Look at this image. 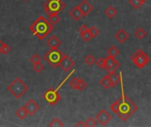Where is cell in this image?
<instances>
[{"mask_svg":"<svg viewBox=\"0 0 151 127\" xmlns=\"http://www.w3.org/2000/svg\"><path fill=\"white\" fill-rule=\"evenodd\" d=\"M49 126L50 127H56V126H64V124L62 123V121L59 118H54L50 124Z\"/></svg>","mask_w":151,"mask_h":127,"instance_id":"26","label":"cell"},{"mask_svg":"<svg viewBox=\"0 0 151 127\" xmlns=\"http://www.w3.org/2000/svg\"><path fill=\"white\" fill-rule=\"evenodd\" d=\"M88 84L85 80H83L82 79H78V82L75 88V90H79V91H83L86 88H87Z\"/></svg>","mask_w":151,"mask_h":127,"instance_id":"20","label":"cell"},{"mask_svg":"<svg viewBox=\"0 0 151 127\" xmlns=\"http://www.w3.org/2000/svg\"><path fill=\"white\" fill-rule=\"evenodd\" d=\"M46 44L50 49H58L59 46L61 45V41L56 35H52L47 40Z\"/></svg>","mask_w":151,"mask_h":127,"instance_id":"12","label":"cell"},{"mask_svg":"<svg viewBox=\"0 0 151 127\" xmlns=\"http://www.w3.org/2000/svg\"><path fill=\"white\" fill-rule=\"evenodd\" d=\"M73 73V72H71L70 74H68V75H67V76H66V77L65 78V80H63V81H62V82H61V83H60L59 85H58V88H57V90H59V89L61 88V87H62L63 85H65V84L66 83V81H67V80H69V78L71 77V75H72Z\"/></svg>","mask_w":151,"mask_h":127,"instance_id":"36","label":"cell"},{"mask_svg":"<svg viewBox=\"0 0 151 127\" xmlns=\"http://www.w3.org/2000/svg\"><path fill=\"white\" fill-rule=\"evenodd\" d=\"M29 29L39 40H43L50 32H52L53 26L43 16H40L30 25Z\"/></svg>","mask_w":151,"mask_h":127,"instance_id":"2","label":"cell"},{"mask_svg":"<svg viewBox=\"0 0 151 127\" xmlns=\"http://www.w3.org/2000/svg\"><path fill=\"white\" fill-rule=\"evenodd\" d=\"M109 76H110V79H111V87L112 88L116 87L119 83V81H120V76L118 75L116 73V72L110 73Z\"/></svg>","mask_w":151,"mask_h":127,"instance_id":"16","label":"cell"},{"mask_svg":"<svg viewBox=\"0 0 151 127\" xmlns=\"http://www.w3.org/2000/svg\"><path fill=\"white\" fill-rule=\"evenodd\" d=\"M80 35H81V37L82 38V40L84 42H88L92 38V36H91V34H90V33H89L88 30L86 31V32H84V33H82V34H80Z\"/></svg>","mask_w":151,"mask_h":127,"instance_id":"31","label":"cell"},{"mask_svg":"<svg viewBox=\"0 0 151 127\" xmlns=\"http://www.w3.org/2000/svg\"><path fill=\"white\" fill-rule=\"evenodd\" d=\"M88 27H87L86 25H82V26L79 28V33H80V34H82V33H84V32H86V31H88Z\"/></svg>","mask_w":151,"mask_h":127,"instance_id":"37","label":"cell"},{"mask_svg":"<svg viewBox=\"0 0 151 127\" xmlns=\"http://www.w3.org/2000/svg\"><path fill=\"white\" fill-rule=\"evenodd\" d=\"M134 35L136 36L137 39L142 40V39L145 38V36L147 35V33H146V31H145L142 27H139V28H137V29L135 30Z\"/></svg>","mask_w":151,"mask_h":127,"instance_id":"17","label":"cell"},{"mask_svg":"<svg viewBox=\"0 0 151 127\" xmlns=\"http://www.w3.org/2000/svg\"><path fill=\"white\" fill-rule=\"evenodd\" d=\"M78 6H79L80 10L82 11L84 16L88 15L93 11V9H94V6L88 0H83Z\"/></svg>","mask_w":151,"mask_h":127,"instance_id":"11","label":"cell"},{"mask_svg":"<svg viewBox=\"0 0 151 127\" xmlns=\"http://www.w3.org/2000/svg\"><path fill=\"white\" fill-rule=\"evenodd\" d=\"M23 1H27V0H23Z\"/></svg>","mask_w":151,"mask_h":127,"instance_id":"42","label":"cell"},{"mask_svg":"<svg viewBox=\"0 0 151 127\" xmlns=\"http://www.w3.org/2000/svg\"><path fill=\"white\" fill-rule=\"evenodd\" d=\"M107 53H108L109 56H111L113 57H116L119 54V50L117 47H115V46H111L107 50Z\"/></svg>","mask_w":151,"mask_h":127,"instance_id":"23","label":"cell"},{"mask_svg":"<svg viewBox=\"0 0 151 127\" xmlns=\"http://www.w3.org/2000/svg\"><path fill=\"white\" fill-rule=\"evenodd\" d=\"M110 108L124 122L127 121L138 109L137 105L126 95H122L119 100L111 105Z\"/></svg>","mask_w":151,"mask_h":127,"instance_id":"1","label":"cell"},{"mask_svg":"<svg viewBox=\"0 0 151 127\" xmlns=\"http://www.w3.org/2000/svg\"><path fill=\"white\" fill-rule=\"evenodd\" d=\"M120 66V63L119 62H116L112 66H111L110 68H108V69H106V72H108V74H110V73H111V72H116L117 71V69L119 68Z\"/></svg>","mask_w":151,"mask_h":127,"instance_id":"29","label":"cell"},{"mask_svg":"<svg viewBox=\"0 0 151 127\" xmlns=\"http://www.w3.org/2000/svg\"><path fill=\"white\" fill-rule=\"evenodd\" d=\"M96 65H97L99 68H101V69L104 68L105 58H104V57H99V58L96 61Z\"/></svg>","mask_w":151,"mask_h":127,"instance_id":"33","label":"cell"},{"mask_svg":"<svg viewBox=\"0 0 151 127\" xmlns=\"http://www.w3.org/2000/svg\"><path fill=\"white\" fill-rule=\"evenodd\" d=\"M117 62V60L115 59V57H111V56H109L108 57L105 58V64H104V69H108L110 68L111 66H112L115 63Z\"/></svg>","mask_w":151,"mask_h":127,"instance_id":"18","label":"cell"},{"mask_svg":"<svg viewBox=\"0 0 151 127\" xmlns=\"http://www.w3.org/2000/svg\"><path fill=\"white\" fill-rule=\"evenodd\" d=\"M74 65H75L74 61H73L68 55H65V54H64L58 66H59L65 72H69V71L74 66Z\"/></svg>","mask_w":151,"mask_h":127,"instance_id":"7","label":"cell"},{"mask_svg":"<svg viewBox=\"0 0 151 127\" xmlns=\"http://www.w3.org/2000/svg\"><path fill=\"white\" fill-rule=\"evenodd\" d=\"M69 14H70V16H71L74 20H76V21L80 20V19L84 16L83 13H82V11L80 10L79 6H75L74 8H73V9L70 11Z\"/></svg>","mask_w":151,"mask_h":127,"instance_id":"14","label":"cell"},{"mask_svg":"<svg viewBox=\"0 0 151 127\" xmlns=\"http://www.w3.org/2000/svg\"><path fill=\"white\" fill-rule=\"evenodd\" d=\"M99 83H100V85H101L104 89L108 90V89L111 87V79H110L109 74L104 76V77L100 80Z\"/></svg>","mask_w":151,"mask_h":127,"instance_id":"15","label":"cell"},{"mask_svg":"<svg viewBox=\"0 0 151 127\" xmlns=\"http://www.w3.org/2000/svg\"><path fill=\"white\" fill-rule=\"evenodd\" d=\"M141 51H142V50H136V51H135V52H134V54H133V55L131 56L130 59H131V60H133V59H134V57H137V56H138V55H139V54L141 53Z\"/></svg>","mask_w":151,"mask_h":127,"instance_id":"38","label":"cell"},{"mask_svg":"<svg viewBox=\"0 0 151 127\" xmlns=\"http://www.w3.org/2000/svg\"><path fill=\"white\" fill-rule=\"evenodd\" d=\"M33 70H34L35 72L40 73V72H42L44 70V65H42L41 62H40V63H37V64H34V65H33Z\"/></svg>","mask_w":151,"mask_h":127,"instance_id":"25","label":"cell"},{"mask_svg":"<svg viewBox=\"0 0 151 127\" xmlns=\"http://www.w3.org/2000/svg\"><path fill=\"white\" fill-rule=\"evenodd\" d=\"M140 1H141V2H142V4H144V3H145V2H146L147 0H140Z\"/></svg>","mask_w":151,"mask_h":127,"instance_id":"41","label":"cell"},{"mask_svg":"<svg viewBox=\"0 0 151 127\" xmlns=\"http://www.w3.org/2000/svg\"><path fill=\"white\" fill-rule=\"evenodd\" d=\"M25 110H27L28 115H34L35 114V112H37L40 109V105L35 103L33 99H30L25 105H24Z\"/></svg>","mask_w":151,"mask_h":127,"instance_id":"10","label":"cell"},{"mask_svg":"<svg viewBox=\"0 0 151 127\" xmlns=\"http://www.w3.org/2000/svg\"><path fill=\"white\" fill-rule=\"evenodd\" d=\"M115 38L120 42V43H124L126 41H127V39L129 38V34L128 33L124 30V29H119L116 34H115Z\"/></svg>","mask_w":151,"mask_h":127,"instance_id":"13","label":"cell"},{"mask_svg":"<svg viewBox=\"0 0 151 127\" xmlns=\"http://www.w3.org/2000/svg\"><path fill=\"white\" fill-rule=\"evenodd\" d=\"M42 60V57L38 55V54H34L30 58H29V61L33 64H37V63H40Z\"/></svg>","mask_w":151,"mask_h":127,"instance_id":"32","label":"cell"},{"mask_svg":"<svg viewBox=\"0 0 151 127\" xmlns=\"http://www.w3.org/2000/svg\"><path fill=\"white\" fill-rule=\"evenodd\" d=\"M48 20L52 26H54V25H57L60 21V17L58 14H51V15L49 16Z\"/></svg>","mask_w":151,"mask_h":127,"instance_id":"22","label":"cell"},{"mask_svg":"<svg viewBox=\"0 0 151 127\" xmlns=\"http://www.w3.org/2000/svg\"><path fill=\"white\" fill-rule=\"evenodd\" d=\"M3 45H4V42L0 40V54L2 53V48H3Z\"/></svg>","mask_w":151,"mask_h":127,"instance_id":"40","label":"cell"},{"mask_svg":"<svg viewBox=\"0 0 151 127\" xmlns=\"http://www.w3.org/2000/svg\"><path fill=\"white\" fill-rule=\"evenodd\" d=\"M75 126L76 127H79V126H85V123H83V122H81V121H80V122H78L76 125H75Z\"/></svg>","mask_w":151,"mask_h":127,"instance_id":"39","label":"cell"},{"mask_svg":"<svg viewBox=\"0 0 151 127\" xmlns=\"http://www.w3.org/2000/svg\"><path fill=\"white\" fill-rule=\"evenodd\" d=\"M128 2H129V4H130L135 10H138V9L141 8V6L143 4L140 0H129Z\"/></svg>","mask_w":151,"mask_h":127,"instance_id":"28","label":"cell"},{"mask_svg":"<svg viewBox=\"0 0 151 127\" xmlns=\"http://www.w3.org/2000/svg\"><path fill=\"white\" fill-rule=\"evenodd\" d=\"M7 90L16 99H19L21 96H23L28 91V86H27L26 83L23 80H21V79L16 78L7 87Z\"/></svg>","mask_w":151,"mask_h":127,"instance_id":"3","label":"cell"},{"mask_svg":"<svg viewBox=\"0 0 151 127\" xmlns=\"http://www.w3.org/2000/svg\"><path fill=\"white\" fill-rule=\"evenodd\" d=\"M111 115L106 110H102L96 116V120L102 126H106L111 120Z\"/></svg>","mask_w":151,"mask_h":127,"instance_id":"9","label":"cell"},{"mask_svg":"<svg viewBox=\"0 0 151 127\" xmlns=\"http://www.w3.org/2000/svg\"><path fill=\"white\" fill-rule=\"evenodd\" d=\"M96 58L94 57V56L93 55H91V54H88L86 57H85V59H84V62L88 65H89V66H91V65H93L95 63H96Z\"/></svg>","mask_w":151,"mask_h":127,"instance_id":"24","label":"cell"},{"mask_svg":"<svg viewBox=\"0 0 151 127\" xmlns=\"http://www.w3.org/2000/svg\"><path fill=\"white\" fill-rule=\"evenodd\" d=\"M85 126L94 127L96 126V121L93 118H89L85 121Z\"/></svg>","mask_w":151,"mask_h":127,"instance_id":"30","label":"cell"},{"mask_svg":"<svg viewBox=\"0 0 151 127\" xmlns=\"http://www.w3.org/2000/svg\"><path fill=\"white\" fill-rule=\"evenodd\" d=\"M10 51H11V47L7 43H4L3 48H2V54L7 55Z\"/></svg>","mask_w":151,"mask_h":127,"instance_id":"34","label":"cell"},{"mask_svg":"<svg viewBox=\"0 0 151 127\" xmlns=\"http://www.w3.org/2000/svg\"><path fill=\"white\" fill-rule=\"evenodd\" d=\"M27 115H28V114H27V110H25L24 106L21 107V108H19V109L16 111V116H17L19 119H25L26 117H27Z\"/></svg>","mask_w":151,"mask_h":127,"instance_id":"21","label":"cell"},{"mask_svg":"<svg viewBox=\"0 0 151 127\" xmlns=\"http://www.w3.org/2000/svg\"><path fill=\"white\" fill-rule=\"evenodd\" d=\"M77 82H78V78L74 77V78H73V79H72V80L69 82V86H70L73 89H74V90H75V88H76Z\"/></svg>","mask_w":151,"mask_h":127,"instance_id":"35","label":"cell"},{"mask_svg":"<svg viewBox=\"0 0 151 127\" xmlns=\"http://www.w3.org/2000/svg\"><path fill=\"white\" fill-rule=\"evenodd\" d=\"M88 31H89V33H90V34H91L92 38L96 37V36L100 34L99 29H98L96 27H95V26H93V27H91L90 28H88Z\"/></svg>","mask_w":151,"mask_h":127,"instance_id":"27","label":"cell"},{"mask_svg":"<svg viewBox=\"0 0 151 127\" xmlns=\"http://www.w3.org/2000/svg\"><path fill=\"white\" fill-rule=\"evenodd\" d=\"M132 61L134 63V65H135L138 68L142 69V68H143V67L150 62V57H149V56H148L146 53H144V52L142 50L141 53H140L136 57H134Z\"/></svg>","mask_w":151,"mask_h":127,"instance_id":"8","label":"cell"},{"mask_svg":"<svg viewBox=\"0 0 151 127\" xmlns=\"http://www.w3.org/2000/svg\"><path fill=\"white\" fill-rule=\"evenodd\" d=\"M105 15H107L108 18L112 19L116 14H117V10L113 7V6H109L108 8H106V10L104 11Z\"/></svg>","mask_w":151,"mask_h":127,"instance_id":"19","label":"cell"},{"mask_svg":"<svg viewBox=\"0 0 151 127\" xmlns=\"http://www.w3.org/2000/svg\"><path fill=\"white\" fill-rule=\"evenodd\" d=\"M42 98L46 101L47 103H49L50 105H55L58 103L60 102L61 100V96L58 94V90L53 88H50L43 95H42Z\"/></svg>","mask_w":151,"mask_h":127,"instance_id":"6","label":"cell"},{"mask_svg":"<svg viewBox=\"0 0 151 127\" xmlns=\"http://www.w3.org/2000/svg\"><path fill=\"white\" fill-rule=\"evenodd\" d=\"M63 53L58 49H50L48 52L45 53L43 58L47 63H49L52 67L56 68L59 65V63L63 57Z\"/></svg>","mask_w":151,"mask_h":127,"instance_id":"5","label":"cell"},{"mask_svg":"<svg viewBox=\"0 0 151 127\" xmlns=\"http://www.w3.org/2000/svg\"><path fill=\"white\" fill-rule=\"evenodd\" d=\"M44 11L50 16L51 14H58L65 8V4L62 0H47L43 4Z\"/></svg>","mask_w":151,"mask_h":127,"instance_id":"4","label":"cell"}]
</instances>
